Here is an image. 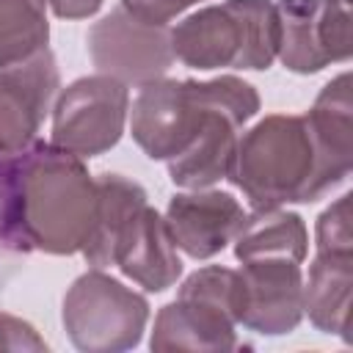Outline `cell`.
Listing matches in <instances>:
<instances>
[{
    "label": "cell",
    "mask_w": 353,
    "mask_h": 353,
    "mask_svg": "<svg viewBox=\"0 0 353 353\" xmlns=\"http://www.w3.org/2000/svg\"><path fill=\"white\" fill-rule=\"evenodd\" d=\"M240 325L262 336H281L303 317V273L290 256H254L240 268Z\"/></svg>",
    "instance_id": "obj_11"
},
{
    "label": "cell",
    "mask_w": 353,
    "mask_h": 353,
    "mask_svg": "<svg viewBox=\"0 0 353 353\" xmlns=\"http://www.w3.org/2000/svg\"><path fill=\"white\" fill-rule=\"evenodd\" d=\"M350 74L342 72L323 85L309 113H273L243 132L226 179L254 210L317 201L350 174Z\"/></svg>",
    "instance_id": "obj_1"
},
{
    "label": "cell",
    "mask_w": 353,
    "mask_h": 353,
    "mask_svg": "<svg viewBox=\"0 0 353 353\" xmlns=\"http://www.w3.org/2000/svg\"><path fill=\"white\" fill-rule=\"evenodd\" d=\"M259 110L251 83L221 74L212 80H152L130 110V132L152 160L168 163L176 188L201 190L226 179L237 130Z\"/></svg>",
    "instance_id": "obj_2"
},
{
    "label": "cell",
    "mask_w": 353,
    "mask_h": 353,
    "mask_svg": "<svg viewBox=\"0 0 353 353\" xmlns=\"http://www.w3.org/2000/svg\"><path fill=\"white\" fill-rule=\"evenodd\" d=\"M110 265L146 292H163L182 276L176 245L165 226V218L149 204L135 207L119 226L110 245Z\"/></svg>",
    "instance_id": "obj_12"
},
{
    "label": "cell",
    "mask_w": 353,
    "mask_h": 353,
    "mask_svg": "<svg viewBox=\"0 0 353 353\" xmlns=\"http://www.w3.org/2000/svg\"><path fill=\"white\" fill-rule=\"evenodd\" d=\"M276 14V58L284 69L295 74H314L350 58V11L342 0H279Z\"/></svg>",
    "instance_id": "obj_9"
},
{
    "label": "cell",
    "mask_w": 353,
    "mask_h": 353,
    "mask_svg": "<svg viewBox=\"0 0 353 353\" xmlns=\"http://www.w3.org/2000/svg\"><path fill=\"white\" fill-rule=\"evenodd\" d=\"M61 74L50 50L0 66V157L22 154L58 94Z\"/></svg>",
    "instance_id": "obj_10"
},
{
    "label": "cell",
    "mask_w": 353,
    "mask_h": 353,
    "mask_svg": "<svg viewBox=\"0 0 353 353\" xmlns=\"http://www.w3.org/2000/svg\"><path fill=\"white\" fill-rule=\"evenodd\" d=\"M88 52L102 74H110L124 85L160 80L174 63L171 30L130 14L124 6L91 25Z\"/></svg>",
    "instance_id": "obj_8"
},
{
    "label": "cell",
    "mask_w": 353,
    "mask_h": 353,
    "mask_svg": "<svg viewBox=\"0 0 353 353\" xmlns=\"http://www.w3.org/2000/svg\"><path fill=\"white\" fill-rule=\"evenodd\" d=\"M174 58L190 69H254L276 61L279 14L270 0H226L199 8L171 30Z\"/></svg>",
    "instance_id": "obj_4"
},
{
    "label": "cell",
    "mask_w": 353,
    "mask_h": 353,
    "mask_svg": "<svg viewBox=\"0 0 353 353\" xmlns=\"http://www.w3.org/2000/svg\"><path fill=\"white\" fill-rule=\"evenodd\" d=\"M243 204L223 190L176 193L165 210V226L179 251L190 259H210L232 243L243 223Z\"/></svg>",
    "instance_id": "obj_13"
},
{
    "label": "cell",
    "mask_w": 353,
    "mask_h": 353,
    "mask_svg": "<svg viewBox=\"0 0 353 353\" xmlns=\"http://www.w3.org/2000/svg\"><path fill=\"white\" fill-rule=\"evenodd\" d=\"M196 3H201V0H121V6L130 14H135L146 22H157V25H165L168 19L179 17L182 11H188Z\"/></svg>",
    "instance_id": "obj_21"
},
{
    "label": "cell",
    "mask_w": 353,
    "mask_h": 353,
    "mask_svg": "<svg viewBox=\"0 0 353 353\" xmlns=\"http://www.w3.org/2000/svg\"><path fill=\"white\" fill-rule=\"evenodd\" d=\"M243 309L240 270L210 265L190 273L176 301L165 303L154 317L152 350H234Z\"/></svg>",
    "instance_id": "obj_5"
},
{
    "label": "cell",
    "mask_w": 353,
    "mask_h": 353,
    "mask_svg": "<svg viewBox=\"0 0 353 353\" xmlns=\"http://www.w3.org/2000/svg\"><path fill=\"white\" fill-rule=\"evenodd\" d=\"M33 248H30L28 234L22 229L14 157H0V273L11 270Z\"/></svg>",
    "instance_id": "obj_18"
},
{
    "label": "cell",
    "mask_w": 353,
    "mask_h": 353,
    "mask_svg": "<svg viewBox=\"0 0 353 353\" xmlns=\"http://www.w3.org/2000/svg\"><path fill=\"white\" fill-rule=\"evenodd\" d=\"M141 204H146V190L138 182H132L121 174L97 176V218H94V229H91L88 240L80 251L91 268L110 265L113 237H116L119 226L124 223V218Z\"/></svg>",
    "instance_id": "obj_16"
},
{
    "label": "cell",
    "mask_w": 353,
    "mask_h": 353,
    "mask_svg": "<svg viewBox=\"0 0 353 353\" xmlns=\"http://www.w3.org/2000/svg\"><path fill=\"white\" fill-rule=\"evenodd\" d=\"M130 91L110 74L80 77L58 94L52 108V143L77 157H97L113 149L124 132Z\"/></svg>",
    "instance_id": "obj_7"
},
{
    "label": "cell",
    "mask_w": 353,
    "mask_h": 353,
    "mask_svg": "<svg viewBox=\"0 0 353 353\" xmlns=\"http://www.w3.org/2000/svg\"><path fill=\"white\" fill-rule=\"evenodd\" d=\"M232 240H234V256L240 262L254 256H290L295 262H303L309 251V234L303 218L281 207L254 210L251 215L243 218Z\"/></svg>",
    "instance_id": "obj_15"
},
{
    "label": "cell",
    "mask_w": 353,
    "mask_h": 353,
    "mask_svg": "<svg viewBox=\"0 0 353 353\" xmlns=\"http://www.w3.org/2000/svg\"><path fill=\"white\" fill-rule=\"evenodd\" d=\"M50 22L44 0H0V66L47 50Z\"/></svg>",
    "instance_id": "obj_17"
},
{
    "label": "cell",
    "mask_w": 353,
    "mask_h": 353,
    "mask_svg": "<svg viewBox=\"0 0 353 353\" xmlns=\"http://www.w3.org/2000/svg\"><path fill=\"white\" fill-rule=\"evenodd\" d=\"M44 6H50L61 19H85L99 11L102 0H44Z\"/></svg>",
    "instance_id": "obj_22"
},
{
    "label": "cell",
    "mask_w": 353,
    "mask_h": 353,
    "mask_svg": "<svg viewBox=\"0 0 353 353\" xmlns=\"http://www.w3.org/2000/svg\"><path fill=\"white\" fill-rule=\"evenodd\" d=\"M14 174L30 248L55 256L83 251L97 218V179L83 157L52 141H33L14 157Z\"/></svg>",
    "instance_id": "obj_3"
},
{
    "label": "cell",
    "mask_w": 353,
    "mask_h": 353,
    "mask_svg": "<svg viewBox=\"0 0 353 353\" xmlns=\"http://www.w3.org/2000/svg\"><path fill=\"white\" fill-rule=\"evenodd\" d=\"M350 193L339 196L323 215L317 218V248H353V226H350Z\"/></svg>",
    "instance_id": "obj_19"
},
{
    "label": "cell",
    "mask_w": 353,
    "mask_h": 353,
    "mask_svg": "<svg viewBox=\"0 0 353 353\" xmlns=\"http://www.w3.org/2000/svg\"><path fill=\"white\" fill-rule=\"evenodd\" d=\"M63 328L77 350L121 353L141 342L149 301L99 268L77 276L63 295Z\"/></svg>",
    "instance_id": "obj_6"
},
{
    "label": "cell",
    "mask_w": 353,
    "mask_h": 353,
    "mask_svg": "<svg viewBox=\"0 0 353 353\" xmlns=\"http://www.w3.org/2000/svg\"><path fill=\"white\" fill-rule=\"evenodd\" d=\"M0 350H22V353H41L47 350V342L39 336V331L25 323L22 317L0 312Z\"/></svg>",
    "instance_id": "obj_20"
},
{
    "label": "cell",
    "mask_w": 353,
    "mask_h": 353,
    "mask_svg": "<svg viewBox=\"0 0 353 353\" xmlns=\"http://www.w3.org/2000/svg\"><path fill=\"white\" fill-rule=\"evenodd\" d=\"M353 248H317L303 281V314L323 334L350 342Z\"/></svg>",
    "instance_id": "obj_14"
}]
</instances>
